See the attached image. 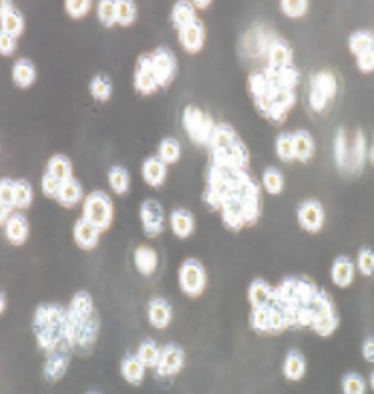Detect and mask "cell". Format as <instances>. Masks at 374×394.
<instances>
[{
	"label": "cell",
	"mask_w": 374,
	"mask_h": 394,
	"mask_svg": "<svg viewBox=\"0 0 374 394\" xmlns=\"http://www.w3.org/2000/svg\"><path fill=\"white\" fill-rule=\"evenodd\" d=\"M207 149L209 163L202 196L207 210L220 215L225 230L252 228L262 215V185L252 175L246 143L232 125L218 123Z\"/></svg>",
	"instance_id": "1"
},
{
	"label": "cell",
	"mask_w": 374,
	"mask_h": 394,
	"mask_svg": "<svg viewBox=\"0 0 374 394\" xmlns=\"http://www.w3.org/2000/svg\"><path fill=\"white\" fill-rule=\"evenodd\" d=\"M250 326L262 336H278L288 330H312L328 338L341 318L330 292L308 276H286L274 286L270 300L250 312Z\"/></svg>",
	"instance_id": "2"
},
{
	"label": "cell",
	"mask_w": 374,
	"mask_h": 394,
	"mask_svg": "<svg viewBox=\"0 0 374 394\" xmlns=\"http://www.w3.org/2000/svg\"><path fill=\"white\" fill-rule=\"evenodd\" d=\"M101 330L99 314L75 312L70 306H63L59 302L40 304L34 310L33 332L36 346L49 354H91L97 344Z\"/></svg>",
	"instance_id": "3"
},
{
	"label": "cell",
	"mask_w": 374,
	"mask_h": 394,
	"mask_svg": "<svg viewBox=\"0 0 374 394\" xmlns=\"http://www.w3.org/2000/svg\"><path fill=\"white\" fill-rule=\"evenodd\" d=\"M300 71L296 66L276 68L264 65L248 77V91L255 111L272 125H284L298 101Z\"/></svg>",
	"instance_id": "4"
},
{
	"label": "cell",
	"mask_w": 374,
	"mask_h": 394,
	"mask_svg": "<svg viewBox=\"0 0 374 394\" xmlns=\"http://www.w3.org/2000/svg\"><path fill=\"white\" fill-rule=\"evenodd\" d=\"M181 125H184L187 137L191 139L193 145H197V147H207L218 123L214 121V117L209 115V113H205L202 107H197V105H187L186 109H184Z\"/></svg>",
	"instance_id": "5"
},
{
	"label": "cell",
	"mask_w": 374,
	"mask_h": 394,
	"mask_svg": "<svg viewBox=\"0 0 374 394\" xmlns=\"http://www.w3.org/2000/svg\"><path fill=\"white\" fill-rule=\"evenodd\" d=\"M113 212L115 210H113V201H111L109 194H105L101 189L87 194L85 201H83V217L101 233L111 228Z\"/></svg>",
	"instance_id": "6"
},
{
	"label": "cell",
	"mask_w": 374,
	"mask_h": 394,
	"mask_svg": "<svg viewBox=\"0 0 374 394\" xmlns=\"http://www.w3.org/2000/svg\"><path fill=\"white\" fill-rule=\"evenodd\" d=\"M338 93V79L334 73L330 71H320V73H314L310 77V109L314 113H322L326 111V107L336 98Z\"/></svg>",
	"instance_id": "7"
},
{
	"label": "cell",
	"mask_w": 374,
	"mask_h": 394,
	"mask_svg": "<svg viewBox=\"0 0 374 394\" xmlns=\"http://www.w3.org/2000/svg\"><path fill=\"white\" fill-rule=\"evenodd\" d=\"M179 288L187 298H200L207 286V274L204 263L197 258H187L179 268Z\"/></svg>",
	"instance_id": "8"
},
{
	"label": "cell",
	"mask_w": 374,
	"mask_h": 394,
	"mask_svg": "<svg viewBox=\"0 0 374 394\" xmlns=\"http://www.w3.org/2000/svg\"><path fill=\"white\" fill-rule=\"evenodd\" d=\"M147 54H149V65H151L159 89H167L177 75V59H175L173 50L165 49V47H157Z\"/></svg>",
	"instance_id": "9"
},
{
	"label": "cell",
	"mask_w": 374,
	"mask_h": 394,
	"mask_svg": "<svg viewBox=\"0 0 374 394\" xmlns=\"http://www.w3.org/2000/svg\"><path fill=\"white\" fill-rule=\"evenodd\" d=\"M274 38H276V34H274L270 29H266V27H262V24L254 27L250 33L244 34V41H241L244 57H248V59H252V61L266 59L268 49H270V45L274 43Z\"/></svg>",
	"instance_id": "10"
},
{
	"label": "cell",
	"mask_w": 374,
	"mask_h": 394,
	"mask_svg": "<svg viewBox=\"0 0 374 394\" xmlns=\"http://www.w3.org/2000/svg\"><path fill=\"white\" fill-rule=\"evenodd\" d=\"M139 217L147 238H157L167 228V217L157 199H145L139 207Z\"/></svg>",
	"instance_id": "11"
},
{
	"label": "cell",
	"mask_w": 374,
	"mask_h": 394,
	"mask_svg": "<svg viewBox=\"0 0 374 394\" xmlns=\"http://www.w3.org/2000/svg\"><path fill=\"white\" fill-rule=\"evenodd\" d=\"M186 364V350L179 344H165L161 348V358L155 368L157 378H173L184 370Z\"/></svg>",
	"instance_id": "12"
},
{
	"label": "cell",
	"mask_w": 374,
	"mask_h": 394,
	"mask_svg": "<svg viewBox=\"0 0 374 394\" xmlns=\"http://www.w3.org/2000/svg\"><path fill=\"white\" fill-rule=\"evenodd\" d=\"M296 217H298L300 228L308 233H318L324 228V207L316 199H308L304 203H300Z\"/></svg>",
	"instance_id": "13"
},
{
	"label": "cell",
	"mask_w": 374,
	"mask_h": 394,
	"mask_svg": "<svg viewBox=\"0 0 374 394\" xmlns=\"http://www.w3.org/2000/svg\"><path fill=\"white\" fill-rule=\"evenodd\" d=\"M135 89L141 93V95H155L159 91V85L155 81L154 71H151V65H149V54H141L137 59V66H135Z\"/></svg>",
	"instance_id": "14"
},
{
	"label": "cell",
	"mask_w": 374,
	"mask_h": 394,
	"mask_svg": "<svg viewBox=\"0 0 374 394\" xmlns=\"http://www.w3.org/2000/svg\"><path fill=\"white\" fill-rule=\"evenodd\" d=\"M0 8H2L0 10V33L18 38L20 34L24 33V17L10 2H2Z\"/></svg>",
	"instance_id": "15"
},
{
	"label": "cell",
	"mask_w": 374,
	"mask_h": 394,
	"mask_svg": "<svg viewBox=\"0 0 374 394\" xmlns=\"http://www.w3.org/2000/svg\"><path fill=\"white\" fill-rule=\"evenodd\" d=\"M177 33H179V45H181V49L186 50V52L195 54V52H200V50L204 49L205 27L202 20L189 24V27L181 29V31H177Z\"/></svg>",
	"instance_id": "16"
},
{
	"label": "cell",
	"mask_w": 374,
	"mask_h": 394,
	"mask_svg": "<svg viewBox=\"0 0 374 394\" xmlns=\"http://www.w3.org/2000/svg\"><path fill=\"white\" fill-rule=\"evenodd\" d=\"M354 276H357V263L352 262L348 256H338V258L332 262L330 278H332V284H334V286H338V288H350L352 282H354Z\"/></svg>",
	"instance_id": "17"
},
{
	"label": "cell",
	"mask_w": 374,
	"mask_h": 394,
	"mask_svg": "<svg viewBox=\"0 0 374 394\" xmlns=\"http://www.w3.org/2000/svg\"><path fill=\"white\" fill-rule=\"evenodd\" d=\"M141 175H143V181L149 187L159 189L165 183V180H167V165L163 163L157 155H151L141 165Z\"/></svg>",
	"instance_id": "18"
},
{
	"label": "cell",
	"mask_w": 374,
	"mask_h": 394,
	"mask_svg": "<svg viewBox=\"0 0 374 394\" xmlns=\"http://www.w3.org/2000/svg\"><path fill=\"white\" fill-rule=\"evenodd\" d=\"M147 318H149V324L157 330L170 328L171 320H173V308L167 300L163 298H154L147 306Z\"/></svg>",
	"instance_id": "19"
},
{
	"label": "cell",
	"mask_w": 374,
	"mask_h": 394,
	"mask_svg": "<svg viewBox=\"0 0 374 394\" xmlns=\"http://www.w3.org/2000/svg\"><path fill=\"white\" fill-rule=\"evenodd\" d=\"M73 238H75V244L81 247V249H95L99 244V238H101V231L97 230L95 226H91L85 217H79L73 226Z\"/></svg>",
	"instance_id": "20"
},
{
	"label": "cell",
	"mask_w": 374,
	"mask_h": 394,
	"mask_svg": "<svg viewBox=\"0 0 374 394\" xmlns=\"http://www.w3.org/2000/svg\"><path fill=\"white\" fill-rule=\"evenodd\" d=\"M366 159H368V149H366L364 133L357 131L354 133V141L350 143V157H348L346 175H358V173H362Z\"/></svg>",
	"instance_id": "21"
},
{
	"label": "cell",
	"mask_w": 374,
	"mask_h": 394,
	"mask_svg": "<svg viewBox=\"0 0 374 394\" xmlns=\"http://www.w3.org/2000/svg\"><path fill=\"white\" fill-rule=\"evenodd\" d=\"M266 65L276 66V68H286V66H294V50L286 41L282 38H274V43L268 49L266 54Z\"/></svg>",
	"instance_id": "22"
},
{
	"label": "cell",
	"mask_w": 374,
	"mask_h": 394,
	"mask_svg": "<svg viewBox=\"0 0 374 394\" xmlns=\"http://www.w3.org/2000/svg\"><path fill=\"white\" fill-rule=\"evenodd\" d=\"M170 228L175 238L187 240L195 230V217L186 207H175L170 214Z\"/></svg>",
	"instance_id": "23"
},
{
	"label": "cell",
	"mask_w": 374,
	"mask_h": 394,
	"mask_svg": "<svg viewBox=\"0 0 374 394\" xmlns=\"http://www.w3.org/2000/svg\"><path fill=\"white\" fill-rule=\"evenodd\" d=\"M29 233H31V228H29V219L22 214H15L10 215V219L6 221L4 226V235L6 240L13 244V246H22L27 240H29Z\"/></svg>",
	"instance_id": "24"
},
{
	"label": "cell",
	"mask_w": 374,
	"mask_h": 394,
	"mask_svg": "<svg viewBox=\"0 0 374 394\" xmlns=\"http://www.w3.org/2000/svg\"><path fill=\"white\" fill-rule=\"evenodd\" d=\"M15 185H17V180H10V177H4L0 181V221H2V226H6V221L17 210Z\"/></svg>",
	"instance_id": "25"
},
{
	"label": "cell",
	"mask_w": 374,
	"mask_h": 394,
	"mask_svg": "<svg viewBox=\"0 0 374 394\" xmlns=\"http://www.w3.org/2000/svg\"><path fill=\"white\" fill-rule=\"evenodd\" d=\"M282 374L290 382H298V380L304 378V374H306V358H304V354L300 350H296V348L288 350L284 364H282Z\"/></svg>",
	"instance_id": "26"
},
{
	"label": "cell",
	"mask_w": 374,
	"mask_h": 394,
	"mask_svg": "<svg viewBox=\"0 0 374 394\" xmlns=\"http://www.w3.org/2000/svg\"><path fill=\"white\" fill-rule=\"evenodd\" d=\"M145 372H147V366L137 358V354H125L123 356V360H121V377L125 378L129 384H133V386L143 384Z\"/></svg>",
	"instance_id": "27"
},
{
	"label": "cell",
	"mask_w": 374,
	"mask_h": 394,
	"mask_svg": "<svg viewBox=\"0 0 374 394\" xmlns=\"http://www.w3.org/2000/svg\"><path fill=\"white\" fill-rule=\"evenodd\" d=\"M133 262L141 276H154L159 265V256L151 246H139L133 254Z\"/></svg>",
	"instance_id": "28"
},
{
	"label": "cell",
	"mask_w": 374,
	"mask_h": 394,
	"mask_svg": "<svg viewBox=\"0 0 374 394\" xmlns=\"http://www.w3.org/2000/svg\"><path fill=\"white\" fill-rule=\"evenodd\" d=\"M197 20H200V18H197V10H195L193 2L179 0V2L173 4V8H171V22H173V27H175L177 31L186 29V27L197 22Z\"/></svg>",
	"instance_id": "29"
},
{
	"label": "cell",
	"mask_w": 374,
	"mask_h": 394,
	"mask_svg": "<svg viewBox=\"0 0 374 394\" xmlns=\"http://www.w3.org/2000/svg\"><path fill=\"white\" fill-rule=\"evenodd\" d=\"M292 141H294V157L300 163H308L314 155V139L306 129H298L296 133H292Z\"/></svg>",
	"instance_id": "30"
},
{
	"label": "cell",
	"mask_w": 374,
	"mask_h": 394,
	"mask_svg": "<svg viewBox=\"0 0 374 394\" xmlns=\"http://www.w3.org/2000/svg\"><path fill=\"white\" fill-rule=\"evenodd\" d=\"M68 364H70V354H49L43 366V374L49 382H57L67 374Z\"/></svg>",
	"instance_id": "31"
},
{
	"label": "cell",
	"mask_w": 374,
	"mask_h": 394,
	"mask_svg": "<svg viewBox=\"0 0 374 394\" xmlns=\"http://www.w3.org/2000/svg\"><path fill=\"white\" fill-rule=\"evenodd\" d=\"M85 194H83V185L79 183L77 180H70V181H65L63 185H61V191H59V197H57V201L63 205V207H77L79 203H83L85 201Z\"/></svg>",
	"instance_id": "32"
},
{
	"label": "cell",
	"mask_w": 374,
	"mask_h": 394,
	"mask_svg": "<svg viewBox=\"0 0 374 394\" xmlns=\"http://www.w3.org/2000/svg\"><path fill=\"white\" fill-rule=\"evenodd\" d=\"M272 290H274L272 284H268L266 279L255 278L254 282L250 284V288H248V302H250V308H252V310H254V308H262V306L270 300Z\"/></svg>",
	"instance_id": "33"
},
{
	"label": "cell",
	"mask_w": 374,
	"mask_h": 394,
	"mask_svg": "<svg viewBox=\"0 0 374 394\" xmlns=\"http://www.w3.org/2000/svg\"><path fill=\"white\" fill-rule=\"evenodd\" d=\"M36 81V68L29 59H18L13 65V82L18 89H29Z\"/></svg>",
	"instance_id": "34"
},
{
	"label": "cell",
	"mask_w": 374,
	"mask_h": 394,
	"mask_svg": "<svg viewBox=\"0 0 374 394\" xmlns=\"http://www.w3.org/2000/svg\"><path fill=\"white\" fill-rule=\"evenodd\" d=\"M47 173H51L52 177L61 181V183L75 180L73 177V163H70L67 155H52L51 159L47 161Z\"/></svg>",
	"instance_id": "35"
},
{
	"label": "cell",
	"mask_w": 374,
	"mask_h": 394,
	"mask_svg": "<svg viewBox=\"0 0 374 394\" xmlns=\"http://www.w3.org/2000/svg\"><path fill=\"white\" fill-rule=\"evenodd\" d=\"M161 348H163V346L157 344L154 338H145V340L139 344L135 354H137V358L143 362L147 368L155 370V368H157V364H159V358H161Z\"/></svg>",
	"instance_id": "36"
},
{
	"label": "cell",
	"mask_w": 374,
	"mask_h": 394,
	"mask_svg": "<svg viewBox=\"0 0 374 394\" xmlns=\"http://www.w3.org/2000/svg\"><path fill=\"white\" fill-rule=\"evenodd\" d=\"M107 180L111 189L117 194V196H125L129 191V185H131V177H129V171L121 165H113L107 173Z\"/></svg>",
	"instance_id": "37"
},
{
	"label": "cell",
	"mask_w": 374,
	"mask_h": 394,
	"mask_svg": "<svg viewBox=\"0 0 374 394\" xmlns=\"http://www.w3.org/2000/svg\"><path fill=\"white\" fill-rule=\"evenodd\" d=\"M89 91H91L93 98L99 101V103L109 101L111 95H113V81H111V77L109 75H95L91 79V82H89Z\"/></svg>",
	"instance_id": "38"
},
{
	"label": "cell",
	"mask_w": 374,
	"mask_h": 394,
	"mask_svg": "<svg viewBox=\"0 0 374 394\" xmlns=\"http://www.w3.org/2000/svg\"><path fill=\"white\" fill-rule=\"evenodd\" d=\"M157 157L163 161V163L167 165H173L179 161V157H181V145H179V141L177 139H163L161 143H159V147H157Z\"/></svg>",
	"instance_id": "39"
},
{
	"label": "cell",
	"mask_w": 374,
	"mask_h": 394,
	"mask_svg": "<svg viewBox=\"0 0 374 394\" xmlns=\"http://www.w3.org/2000/svg\"><path fill=\"white\" fill-rule=\"evenodd\" d=\"M262 187L270 196H280L284 191V175H282V171L276 169V167H268L264 171V175H262Z\"/></svg>",
	"instance_id": "40"
},
{
	"label": "cell",
	"mask_w": 374,
	"mask_h": 394,
	"mask_svg": "<svg viewBox=\"0 0 374 394\" xmlns=\"http://www.w3.org/2000/svg\"><path fill=\"white\" fill-rule=\"evenodd\" d=\"M348 157H350V143L346 139V131L338 129L336 139H334V159H336V165L342 173H346V169H348Z\"/></svg>",
	"instance_id": "41"
},
{
	"label": "cell",
	"mask_w": 374,
	"mask_h": 394,
	"mask_svg": "<svg viewBox=\"0 0 374 394\" xmlns=\"http://www.w3.org/2000/svg\"><path fill=\"white\" fill-rule=\"evenodd\" d=\"M348 49L354 57H360L362 52L374 49V33L371 31H357L348 38Z\"/></svg>",
	"instance_id": "42"
},
{
	"label": "cell",
	"mask_w": 374,
	"mask_h": 394,
	"mask_svg": "<svg viewBox=\"0 0 374 394\" xmlns=\"http://www.w3.org/2000/svg\"><path fill=\"white\" fill-rule=\"evenodd\" d=\"M276 155L280 161L284 163H292L296 161L294 157V141H292V133H280L276 137Z\"/></svg>",
	"instance_id": "43"
},
{
	"label": "cell",
	"mask_w": 374,
	"mask_h": 394,
	"mask_svg": "<svg viewBox=\"0 0 374 394\" xmlns=\"http://www.w3.org/2000/svg\"><path fill=\"white\" fill-rule=\"evenodd\" d=\"M97 17L101 20L103 27L111 29L117 24V2L115 0H101L97 4Z\"/></svg>",
	"instance_id": "44"
},
{
	"label": "cell",
	"mask_w": 374,
	"mask_h": 394,
	"mask_svg": "<svg viewBox=\"0 0 374 394\" xmlns=\"http://www.w3.org/2000/svg\"><path fill=\"white\" fill-rule=\"evenodd\" d=\"M15 197H17V210H20V212L29 210L34 197L31 183L27 180H17V185H15Z\"/></svg>",
	"instance_id": "45"
},
{
	"label": "cell",
	"mask_w": 374,
	"mask_h": 394,
	"mask_svg": "<svg viewBox=\"0 0 374 394\" xmlns=\"http://www.w3.org/2000/svg\"><path fill=\"white\" fill-rule=\"evenodd\" d=\"M366 380L358 372H348L342 377V394H366Z\"/></svg>",
	"instance_id": "46"
},
{
	"label": "cell",
	"mask_w": 374,
	"mask_h": 394,
	"mask_svg": "<svg viewBox=\"0 0 374 394\" xmlns=\"http://www.w3.org/2000/svg\"><path fill=\"white\" fill-rule=\"evenodd\" d=\"M137 20V6L131 0H117V24L131 27Z\"/></svg>",
	"instance_id": "47"
},
{
	"label": "cell",
	"mask_w": 374,
	"mask_h": 394,
	"mask_svg": "<svg viewBox=\"0 0 374 394\" xmlns=\"http://www.w3.org/2000/svg\"><path fill=\"white\" fill-rule=\"evenodd\" d=\"M357 270L362 276H366V278H374V249H371V247H362V249L358 251Z\"/></svg>",
	"instance_id": "48"
},
{
	"label": "cell",
	"mask_w": 374,
	"mask_h": 394,
	"mask_svg": "<svg viewBox=\"0 0 374 394\" xmlns=\"http://www.w3.org/2000/svg\"><path fill=\"white\" fill-rule=\"evenodd\" d=\"M280 8H282V13L288 18H302L306 17L310 4H308L306 0H282Z\"/></svg>",
	"instance_id": "49"
},
{
	"label": "cell",
	"mask_w": 374,
	"mask_h": 394,
	"mask_svg": "<svg viewBox=\"0 0 374 394\" xmlns=\"http://www.w3.org/2000/svg\"><path fill=\"white\" fill-rule=\"evenodd\" d=\"M93 2L91 0H67L65 2V10L70 18H83L91 13Z\"/></svg>",
	"instance_id": "50"
},
{
	"label": "cell",
	"mask_w": 374,
	"mask_h": 394,
	"mask_svg": "<svg viewBox=\"0 0 374 394\" xmlns=\"http://www.w3.org/2000/svg\"><path fill=\"white\" fill-rule=\"evenodd\" d=\"M61 185H63L61 181H57L51 173L45 171V175H43V180H40V189H43L45 196L51 197V199H57V197H59V191H61Z\"/></svg>",
	"instance_id": "51"
},
{
	"label": "cell",
	"mask_w": 374,
	"mask_h": 394,
	"mask_svg": "<svg viewBox=\"0 0 374 394\" xmlns=\"http://www.w3.org/2000/svg\"><path fill=\"white\" fill-rule=\"evenodd\" d=\"M357 68L360 73H373L374 71V49L362 52L360 57H357Z\"/></svg>",
	"instance_id": "52"
},
{
	"label": "cell",
	"mask_w": 374,
	"mask_h": 394,
	"mask_svg": "<svg viewBox=\"0 0 374 394\" xmlns=\"http://www.w3.org/2000/svg\"><path fill=\"white\" fill-rule=\"evenodd\" d=\"M15 50H17V38L0 33V54L2 57H10Z\"/></svg>",
	"instance_id": "53"
},
{
	"label": "cell",
	"mask_w": 374,
	"mask_h": 394,
	"mask_svg": "<svg viewBox=\"0 0 374 394\" xmlns=\"http://www.w3.org/2000/svg\"><path fill=\"white\" fill-rule=\"evenodd\" d=\"M362 356H364L366 362L374 364V336L364 338V342H362Z\"/></svg>",
	"instance_id": "54"
},
{
	"label": "cell",
	"mask_w": 374,
	"mask_h": 394,
	"mask_svg": "<svg viewBox=\"0 0 374 394\" xmlns=\"http://www.w3.org/2000/svg\"><path fill=\"white\" fill-rule=\"evenodd\" d=\"M193 6H195V10H204V8H209V6H211V2H209V0H195Z\"/></svg>",
	"instance_id": "55"
},
{
	"label": "cell",
	"mask_w": 374,
	"mask_h": 394,
	"mask_svg": "<svg viewBox=\"0 0 374 394\" xmlns=\"http://www.w3.org/2000/svg\"><path fill=\"white\" fill-rule=\"evenodd\" d=\"M0 300H2V308H0V314H4V312H6V294H2V298H0Z\"/></svg>",
	"instance_id": "56"
},
{
	"label": "cell",
	"mask_w": 374,
	"mask_h": 394,
	"mask_svg": "<svg viewBox=\"0 0 374 394\" xmlns=\"http://www.w3.org/2000/svg\"><path fill=\"white\" fill-rule=\"evenodd\" d=\"M368 161H371V165L374 167V145L373 149H368Z\"/></svg>",
	"instance_id": "57"
},
{
	"label": "cell",
	"mask_w": 374,
	"mask_h": 394,
	"mask_svg": "<svg viewBox=\"0 0 374 394\" xmlns=\"http://www.w3.org/2000/svg\"><path fill=\"white\" fill-rule=\"evenodd\" d=\"M368 384H371V388L374 391V370L371 372V378H368Z\"/></svg>",
	"instance_id": "58"
},
{
	"label": "cell",
	"mask_w": 374,
	"mask_h": 394,
	"mask_svg": "<svg viewBox=\"0 0 374 394\" xmlns=\"http://www.w3.org/2000/svg\"><path fill=\"white\" fill-rule=\"evenodd\" d=\"M89 394H99V393H89Z\"/></svg>",
	"instance_id": "59"
}]
</instances>
